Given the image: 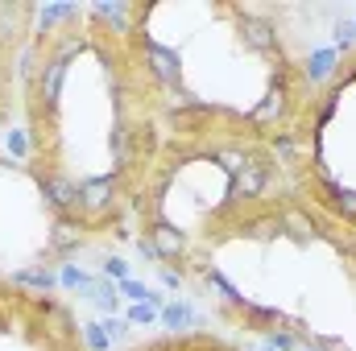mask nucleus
Wrapping results in <instances>:
<instances>
[{
	"instance_id": "f257e3e1",
	"label": "nucleus",
	"mask_w": 356,
	"mask_h": 351,
	"mask_svg": "<svg viewBox=\"0 0 356 351\" xmlns=\"http://www.w3.org/2000/svg\"><path fill=\"white\" fill-rule=\"evenodd\" d=\"M120 198V174H99L79 182V219L83 223H99L116 211Z\"/></svg>"
},
{
	"instance_id": "f03ea898",
	"label": "nucleus",
	"mask_w": 356,
	"mask_h": 351,
	"mask_svg": "<svg viewBox=\"0 0 356 351\" xmlns=\"http://www.w3.org/2000/svg\"><path fill=\"white\" fill-rule=\"evenodd\" d=\"M67 62L63 54H50L42 58L38 75H33V99H38V112L46 116H58V99H63V83H67Z\"/></svg>"
},
{
	"instance_id": "7ed1b4c3",
	"label": "nucleus",
	"mask_w": 356,
	"mask_h": 351,
	"mask_svg": "<svg viewBox=\"0 0 356 351\" xmlns=\"http://www.w3.org/2000/svg\"><path fill=\"white\" fill-rule=\"evenodd\" d=\"M236 17V33H241V42L253 50V54H282V33H277V25L261 17V12H232Z\"/></svg>"
},
{
	"instance_id": "20e7f679",
	"label": "nucleus",
	"mask_w": 356,
	"mask_h": 351,
	"mask_svg": "<svg viewBox=\"0 0 356 351\" xmlns=\"http://www.w3.org/2000/svg\"><path fill=\"white\" fill-rule=\"evenodd\" d=\"M273 182V166L266 157H249L241 174H232V203H257Z\"/></svg>"
},
{
	"instance_id": "39448f33",
	"label": "nucleus",
	"mask_w": 356,
	"mask_h": 351,
	"mask_svg": "<svg viewBox=\"0 0 356 351\" xmlns=\"http://www.w3.org/2000/svg\"><path fill=\"white\" fill-rule=\"evenodd\" d=\"M88 244V223L79 219V215H54V228H50V236H46V248L54 252V257H71V252H79Z\"/></svg>"
},
{
	"instance_id": "423d86ee",
	"label": "nucleus",
	"mask_w": 356,
	"mask_h": 351,
	"mask_svg": "<svg viewBox=\"0 0 356 351\" xmlns=\"http://www.w3.org/2000/svg\"><path fill=\"white\" fill-rule=\"evenodd\" d=\"M149 244H154V252H158V261H182L186 252H191V236L170 223V219H154L149 223V236H145Z\"/></svg>"
},
{
	"instance_id": "0eeeda50",
	"label": "nucleus",
	"mask_w": 356,
	"mask_h": 351,
	"mask_svg": "<svg viewBox=\"0 0 356 351\" xmlns=\"http://www.w3.org/2000/svg\"><path fill=\"white\" fill-rule=\"evenodd\" d=\"M38 186H42V198L54 215H79V182L63 174H42Z\"/></svg>"
},
{
	"instance_id": "6e6552de",
	"label": "nucleus",
	"mask_w": 356,
	"mask_h": 351,
	"mask_svg": "<svg viewBox=\"0 0 356 351\" xmlns=\"http://www.w3.org/2000/svg\"><path fill=\"white\" fill-rule=\"evenodd\" d=\"M141 54H145V67H149V75H154L158 83L175 87L178 79H182V62H178V50L162 46V42H154V37H145V42H141Z\"/></svg>"
},
{
	"instance_id": "1a4fd4ad",
	"label": "nucleus",
	"mask_w": 356,
	"mask_h": 351,
	"mask_svg": "<svg viewBox=\"0 0 356 351\" xmlns=\"http://www.w3.org/2000/svg\"><path fill=\"white\" fill-rule=\"evenodd\" d=\"M286 108H290V83H286V75H282V79H273V87H269L266 99L253 108V124H273Z\"/></svg>"
},
{
	"instance_id": "9d476101",
	"label": "nucleus",
	"mask_w": 356,
	"mask_h": 351,
	"mask_svg": "<svg viewBox=\"0 0 356 351\" xmlns=\"http://www.w3.org/2000/svg\"><path fill=\"white\" fill-rule=\"evenodd\" d=\"M277 219H282V232H290V236H298V240L319 236V223H315L302 207H282V211H277Z\"/></svg>"
},
{
	"instance_id": "9b49d317",
	"label": "nucleus",
	"mask_w": 356,
	"mask_h": 351,
	"mask_svg": "<svg viewBox=\"0 0 356 351\" xmlns=\"http://www.w3.org/2000/svg\"><path fill=\"white\" fill-rule=\"evenodd\" d=\"M88 302L95 306V310L112 314V310L120 306V285H116V281H108V277H104V281H91V285H88Z\"/></svg>"
},
{
	"instance_id": "f8f14e48",
	"label": "nucleus",
	"mask_w": 356,
	"mask_h": 351,
	"mask_svg": "<svg viewBox=\"0 0 356 351\" xmlns=\"http://www.w3.org/2000/svg\"><path fill=\"white\" fill-rule=\"evenodd\" d=\"M158 318H162V327L166 331H186L191 323H195V310L186 306V302H178V298H170L162 310H158Z\"/></svg>"
},
{
	"instance_id": "ddd939ff",
	"label": "nucleus",
	"mask_w": 356,
	"mask_h": 351,
	"mask_svg": "<svg viewBox=\"0 0 356 351\" xmlns=\"http://www.w3.org/2000/svg\"><path fill=\"white\" fill-rule=\"evenodd\" d=\"M336 58H340V54H336L332 46H327V50H315V54L307 58V79H311V83H323V79H332V71H336Z\"/></svg>"
},
{
	"instance_id": "4468645a",
	"label": "nucleus",
	"mask_w": 356,
	"mask_h": 351,
	"mask_svg": "<svg viewBox=\"0 0 356 351\" xmlns=\"http://www.w3.org/2000/svg\"><path fill=\"white\" fill-rule=\"evenodd\" d=\"M13 285H21V289H38V298H42V293L54 289V273H46V268H21V273H13Z\"/></svg>"
},
{
	"instance_id": "2eb2a0df",
	"label": "nucleus",
	"mask_w": 356,
	"mask_h": 351,
	"mask_svg": "<svg viewBox=\"0 0 356 351\" xmlns=\"http://www.w3.org/2000/svg\"><path fill=\"white\" fill-rule=\"evenodd\" d=\"M203 277H207V285H216V289L224 293V302H232V306H249V302L241 298V289H236V285H232V281H228V277H224L220 268H207Z\"/></svg>"
},
{
	"instance_id": "dca6fc26",
	"label": "nucleus",
	"mask_w": 356,
	"mask_h": 351,
	"mask_svg": "<svg viewBox=\"0 0 356 351\" xmlns=\"http://www.w3.org/2000/svg\"><path fill=\"white\" fill-rule=\"evenodd\" d=\"M38 17H42V25H46V33H50L54 25H63V21H75V17H79V8H75V4H50V8H42Z\"/></svg>"
},
{
	"instance_id": "f3484780",
	"label": "nucleus",
	"mask_w": 356,
	"mask_h": 351,
	"mask_svg": "<svg viewBox=\"0 0 356 351\" xmlns=\"http://www.w3.org/2000/svg\"><path fill=\"white\" fill-rule=\"evenodd\" d=\"M83 331V343H88V351H108L112 348V335L99 327V323H88V327H79Z\"/></svg>"
},
{
	"instance_id": "a211bd4d",
	"label": "nucleus",
	"mask_w": 356,
	"mask_h": 351,
	"mask_svg": "<svg viewBox=\"0 0 356 351\" xmlns=\"http://www.w3.org/2000/svg\"><path fill=\"white\" fill-rule=\"evenodd\" d=\"M58 285H63V289H88L91 277L79 268V264H63V273H58Z\"/></svg>"
},
{
	"instance_id": "6ab92c4d",
	"label": "nucleus",
	"mask_w": 356,
	"mask_h": 351,
	"mask_svg": "<svg viewBox=\"0 0 356 351\" xmlns=\"http://www.w3.org/2000/svg\"><path fill=\"white\" fill-rule=\"evenodd\" d=\"M99 273H104L108 281H116V285L133 277V273H129V261H120V257H104V264H99Z\"/></svg>"
},
{
	"instance_id": "aec40b11",
	"label": "nucleus",
	"mask_w": 356,
	"mask_h": 351,
	"mask_svg": "<svg viewBox=\"0 0 356 351\" xmlns=\"http://www.w3.org/2000/svg\"><path fill=\"white\" fill-rule=\"evenodd\" d=\"M266 343L273 351H298V348H302V343H298V331H269Z\"/></svg>"
},
{
	"instance_id": "412c9836",
	"label": "nucleus",
	"mask_w": 356,
	"mask_h": 351,
	"mask_svg": "<svg viewBox=\"0 0 356 351\" xmlns=\"http://www.w3.org/2000/svg\"><path fill=\"white\" fill-rule=\"evenodd\" d=\"M353 46H356V21H336V46L332 50L340 54V50H353Z\"/></svg>"
},
{
	"instance_id": "4be33fe9",
	"label": "nucleus",
	"mask_w": 356,
	"mask_h": 351,
	"mask_svg": "<svg viewBox=\"0 0 356 351\" xmlns=\"http://www.w3.org/2000/svg\"><path fill=\"white\" fill-rule=\"evenodd\" d=\"M154 318H158V310H154V306H129V314H124V323H129V327H149Z\"/></svg>"
},
{
	"instance_id": "5701e85b",
	"label": "nucleus",
	"mask_w": 356,
	"mask_h": 351,
	"mask_svg": "<svg viewBox=\"0 0 356 351\" xmlns=\"http://www.w3.org/2000/svg\"><path fill=\"white\" fill-rule=\"evenodd\" d=\"M8 153H17V157L29 153V137H25V128H13V132H8Z\"/></svg>"
},
{
	"instance_id": "b1692460",
	"label": "nucleus",
	"mask_w": 356,
	"mask_h": 351,
	"mask_svg": "<svg viewBox=\"0 0 356 351\" xmlns=\"http://www.w3.org/2000/svg\"><path fill=\"white\" fill-rule=\"evenodd\" d=\"M273 153H282V157H294V137L277 132V137H273Z\"/></svg>"
},
{
	"instance_id": "393cba45",
	"label": "nucleus",
	"mask_w": 356,
	"mask_h": 351,
	"mask_svg": "<svg viewBox=\"0 0 356 351\" xmlns=\"http://www.w3.org/2000/svg\"><path fill=\"white\" fill-rule=\"evenodd\" d=\"M162 285L166 289H182V268H166L162 264Z\"/></svg>"
},
{
	"instance_id": "a878e982",
	"label": "nucleus",
	"mask_w": 356,
	"mask_h": 351,
	"mask_svg": "<svg viewBox=\"0 0 356 351\" xmlns=\"http://www.w3.org/2000/svg\"><path fill=\"white\" fill-rule=\"evenodd\" d=\"M99 327H104V331H108V335H112V339H120V335H124V327H129V323H120V318H104V323H99Z\"/></svg>"
},
{
	"instance_id": "bb28decb",
	"label": "nucleus",
	"mask_w": 356,
	"mask_h": 351,
	"mask_svg": "<svg viewBox=\"0 0 356 351\" xmlns=\"http://www.w3.org/2000/svg\"><path fill=\"white\" fill-rule=\"evenodd\" d=\"M298 351H323V348H319V343H315V348H307V343H302V348H298Z\"/></svg>"
},
{
	"instance_id": "cd10ccee",
	"label": "nucleus",
	"mask_w": 356,
	"mask_h": 351,
	"mask_svg": "<svg viewBox=\"0 0 356 351\" xmlns=\"http://www.w3.org/2000/svg\"><path fill=\"white\" fill-rule=\"evenodd\" d=\"M261 351H273V348H269V343H266V348H261Z\"/></svg>"
}]
</instances>
